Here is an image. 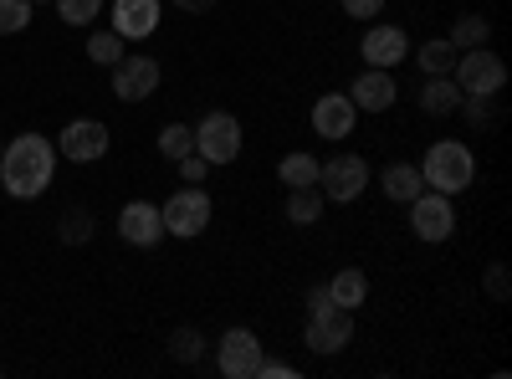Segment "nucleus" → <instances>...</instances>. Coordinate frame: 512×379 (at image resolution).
<instances>
[{
    "label": "nucleus",
    "mask_w": 512,
    "mask_h": 379,
    "mask_svg": "<svg viewBox=\"0 0 512 379\" xmlns=\"http://www.w3.org/2000/svg\"><path fill=\"white\" fill-rule=\"evenodd\" d=\"M52 175H57V144L47 134H16L6 139V149H0V185H6V195L16 200H36L52 190Z\"/></svg>",
    "instance_id": "1"
},
{
    "label": "nucleus",
    "mask_w": 512,
    "mask_h": 379,
    "mask_svg": "<svg viewBox=\"0 0 512 379\" xmlns=\"http://www.w3.org/2000/svg\"><path fill=\"white\" fill-rule=\"evenodd\" d=\"M420 180H425V190L461 195L466 185L477 180V154H472V144H461V139L431 144V149H425V159H420Z\"/></svg>",
    "instance_id": "2"
},
{
    "label": "nucleus",
    "mask_w": 512,
    "mask_h": 379,
    "mask_svg": "<svg viewBox=\"0 0 512 379\" xmlns=\"http://www.w3.org/2000/svg\"><path fill=\"white\" fill-rule=\"evenodd\" d=\"M451 77H456L461 98H497V93L507 88V62H502L492 47H472V52L456 57Z\"/></svg>",
    "instance_id": "3"
},
{
    "label": "nucleus",
    "mask_w": 512,
    "mask_h": 379,
    "mask_svg": "<svg viewBox=\"0 0 512 379\" xmlns=\"http://www.w3.org/2000/svg\"><path fill=\"white\" fill-rule=\"evenodd\" d=\"M159 216H164V236L195 241V236H205L210 216H216V205H210L205 185H185V190H175V195L159 205Z\"/></svg>",
    "instance_id": "4"
},
{
    "label": "nucleus",
    "mask_w": 512,
    "mask_h": 379,
    "mask_svg": "<svg viewBox=\"0 0 512 379\" xmlns=\"http://www.w3.org/2000/svg\"><path fill=\"white\" fill-rule=\"evenodd\" d=\"M369 180H374V175H369L364 154H333V159L318 164V190H323V200H333V205L359 200Z\"/></svg>",
    "instance_id": "5"
},
{
    "label": "nucleus",
    "mask_w": 512,
    "mask_h": 379,
    "mask_svg": "<svg viewBox=\"0 0 512 379\" xmlns=\"http://www.w3.org/2000/svg\"><path fill=\"white\" fill-rule=\"evenodd\" d=\"M410 231H415L420 241H431V246L451 241V236H456V205H451V195L420 190V195L410 200Z\"/></svg>",
    "instance_id": "6"
},
{
    "label": "nucleus",
    "mask_w": 512,
    "mask_h": 379,
    "mask_svg": "<svg viewBox=\"0 0 512 379\" xmlns=\"http://www.w3.org/2000/svg\"><path fill=\"white\" fill-rule=\"evenodd\" d=\"M195 154L205 159V164H236V154H241V123H236V113H205L200 118V129H195Z\"/></svg>",
    "instance_id": "7"
},
{
    "label": "nucleus",
    "mask_w": 512,
    "mask_h": 379,
    "mask_svg": "<svg viewBox=\"0 0 512 379\" xmlns=\"http://www.w3.org/2000/svg\"><path fill=\"white\" fill-rule=\"evenodd\" d=\"M303 344L323 359L344 354L354 344V313L349 308H323V313H308V328H303Z\"/></svg>",
    "instance_id": "8"
},
{
    "label": "nucleus",
    "mask_w": 512,
    "mask_h": 379,
    "mask_svg": "<svg viewBox=\"0 0 512 379\" xmlns=\"http://www.w3.org/2000/svg\"><path fill=\"white\" fill-rule=\"evenodd\" d=\"M262 339H256L251 328H226L221 344H216V369L226 379H256V369H262Z\"/></svg>",
    "instance_id": "9"
},
{
    "label": "nucleus",
    "mask_w": 512,
    "mask_h": 379,
    "mask_svg": "<svg viewBox=\"0 0 512 379\" xmlns=\"http://www.w3.org/2000/svg\"><path fill=\"white\" fill-rule=\"evenodd\" d=\"M159 82H164V72H159L154 57H128V52H123V57L113 62V98H118V103H144V98H154Z\"/></svg>",
    "instance_id": "10"
},
{
    "label": "nucleus",
    "mask_w": 512,
    "mask_h": 379,
    "mask_svg": "<svg viewBox=\"0 0 512 379\" xmlns=\"http://www.w3.org/2000/svg\"><path fill=\"white\" fill-rule=\"evenodd\" d=\"M108 144H113V134L103 129L98 118H72L67 129L57 134V154L72 159V164H98L108 154Z\"/></svg>",
    "instance_id": "11"
},
{
    "label": "nucleus",
    "mask_w": 512,
    "mask_h": 379,
    "mask_svg": "<svg viewBox=\"0 0 512 379\" xmlns=\"http://www.w3.org/2000/svg\"><path fill=\"white\" fill-rule=\"evenodd\" d=\"M354 123H359V108H354L349 93H323L313 103V134L318 139H349Z\"/></svg>",
    "instance_id": "12"
},
{
    "label": "nucleus",
    "mask_w": 512,
    "mask_h": 379,
    "mask_svg": "<svg viewBox=\"0 0 512 379\" xmlns=\"http://www.w3.org/2000/svg\"><path fill=\"white\" fill-rule=\"evenodd\" d=\"M118 236L128 246H159L164 241V216H159V205L149 200H128L118 210Z\"/></svg>",
    "instance_id": "13"
},
{
    "label": "nucleus",
    "mask_w": 512,
    "mask_h": 379,
    "mask_svg": "<svg viewBox=\"0 0 512 379\" xmlns=\"http://www.w3.org/2000/svg\"><path fill=\"white\" fill-rule=\"evenodd\" d=\"M410 57V36H405V26H384V21H374L369 31H364V62L369 67H400Z\"/></svg>",
    "instance_id": "14"
},
{
    "label": "nucleus",
    "mask_w": 512,
    "mask_h": 379,
    "mask_svg": "<svg viewBox=\"0 0 512 379\" xmlns=\"http://www.w3.org/2000/svg\"><path fill=\"white\" fill-rule=\"evenodd\" d=\"M159 16H164L159 0H113V31H118L123 41L154 36V31H159Z\"/></svg>",
    "instance_id": "15"
},
{
    "label": "nucleus",
    "mask_w": 512,
    "mask_h": 379,
    "mask_svg": "<svg viewBox=\"0 0 512 379\" xmlns=\"http://www.w3.org/2000/svg\"><path fill=\"white\" fill-rule=\"evenodd\" d=\"M349 98H354V108H359V113H384V108H390V103L400 98V88H395V77L384 72V67H369V72H359V77H354Z\"/></svg>",
    "instance_id": "16"
},
{
    "label": "nucleus",
    "mask_w": 512,
    "mask_h": 379,
    "mask_svg": "<svg viewBox=\"0 0 512 379\" xmlns=\"http://www.w3.org/2000/svg\"><path fill=\"white\" fill-rule=\"evenodd\" d=\"M461 108V88H456V77H425V88H420V113H431V118H451Z\"/></svg>",
    "instance_id": "17"
},
{
    "label": "nucleus",
    "mask_w": 512,
    "mask_h": 379,
    "mask_svg": "<svg viewBox=\"0 0 512 379\" xmlns=\"http://www.w3.org/2000/svg\"><path fill=\"white\" fill-rule=\"evenodd\" d=\"M328 298H333L338 308L359 313V308H364V298H369V277H364L359 267H344V272H333V282H328Z\"/></svg>",
    "instance_id": "18"
},
{
    "label": "nucleus",
    "mask_w": 512,
    "mask_h": 379,
    "mask_svg": "<svg viewBox=\"0 0 512 379\" xmlns=\"http://www.w3.org/2000/svg\"><path fill=\"white\" fill-rule=\"evenodd\" d=\"M379 185H384V195H390L395 205H410V200L425 190V180H420V164H390V170L379 175Z\"/></svg>",
    "instance_id": "19"
},
{
    "label": "nucleus",
    "mask_w": 512,
    "mask_h": 379,
    "mask_svg": "<svg viewBox=\"0 0 512 379\" xmlns=\"http://www.w3.org/2000/svg\"><path fill=\"white\" fill-rule=\"evenodd\" d=\"M456 47H451V41L446 36H436V41H425V47L415 52V67L425 72V77H451V67H456Z\"/></svg>",
    "instance_id": "20"
},
{
    "label": "nucleus",
    "mask_w": 512,
    "mask_h": 379,
    "mask_svg": "<svg viewBox=\"0 0 512 379\" xmlns=\"http://www.w3.org/2000/svg\"><path fill=\"white\" fill-rule=\"evenodd\" d=\"M323 190L318 185H308V190H287V221L292 226H313V221H323Z\"/></svg>",
    "instance_id": "21"
},
{
    "label": "nucleus",
    "mask_w": 512,
    "mask_h": 379,
    "mask_svg": "<svg viewBox=\"0 0 512 379\" xmlns=\"http://www.w3.org/2000/svg\"><path fill=\"white\" fill-rule=\"evenodd\" d=\"M277 180L287 185V190H308V185H318V159L313 154H287L282 164H277Z\"/></svg>",
    "instance_id": "22"
},
{
    "label": "nucleus",
    "mask_w": 512,
    "mask_h": 379,
    "mask_svg": "<svg viewBox=\"0 0 512 379\" xmlns=\"http://www.w3.org/2000/svg\"><path fill=\"white\" fill-rule=\"evenodd\" d=\"M451 47L456 52H472V47H487L492 41V21L487 16H456V26H451Z\"/></svg>",
    "instance_id": "23"
},
{
    "label": "nucleus",
    "mask_w": 512,
    "mask_h": 379,
    "mask_svg": "<svg viewBox=\"0 0 512 379\" xmlns=\"http://www.w3.org/2000/svg\"><path fill=\"white\" fill-rule=\"evenodd\" d=\"M57 236H62V246L93 241V210H88V205H67L62 216H57Z\"/></svg>",
    "instance_id": "24"
},
{
    "label": "nucleus",
    "mask_w": 512,
    "mask_h": 379,
    "mask_svg": "<svg viewBox=\"0 0 512 379\" xmlns=\"http://www.w3.org/2000/svg\"><path fill=\"white\" fill-rule=\"evenodd\" d=\"M169 359L175 364H200L205 359V333L200 328H175L169 333Z\"/></svg>",
    "instance_id": "25"
},
{
    "label": "nucleus",
    "mask_w": 512,
    "mask_h": 379,
    "mask_svg": "<svg viewBox=\"0 0 512 379\" xmlns=\"http://www.w3.org/2000/svg\"><path fill=\"white\" fill-rule=\"evenodd\" d=\"M123 52H128V41H123L118 31H93V36H88V57H93L98 67H113Z\"/></svg>",
    "instance_id": "26"
},
{
    "label": "nucleus",
    "mask_w": 512,
    "mask_h": 379,
    "mask_svg": "<svg viewBox=\"0 0 512 379\" xmlns=\"http://www.w3.org/2000/svg\"><path fill=\"white\" fill-rule=\"evenodd\" d=\"M190 149H195V129H190V123H164V129H159V154L164 159H180Z\"/></svg>",
    "instance_id": "27"
},
{
    "label": "nucleus",
    "mask_w": 512,
    "mask_h": 379,
    "mask_svg": "<svg viewBox=\"0 0 512 379\" xmlns=\"http://www.w3.org/2000/svg\"><path fill=\"white\" fill-rule=\"evenodd\" d=\"M52 6L67 26H93L103 16V0H52Z\"/></svg>",
    "instance_id": "28"
},
{
    "label": "nucleus",
    "mask_w": 512,
    "mask_h": 379,
    "mask_svg": "<svg viewBox=\"0 0 512 379\" xmlns=\"http://www.w3.org/2000/svg\"><path fill=\"white\" fill-rule=\"evenodd\" d=\"M31 26V0H0V36H16Z\"/></svg>",
    "instance_id": "29"
},
{
    "label": "nucleus",
    "mask_w": 512,
    "mask_h": 379,
    "mask_svg": "<svg viewBox=\"0 0 512 379\" xmlns=\"http://www.w3.org/2000/svg\"><path fill=\"white\" fill-rule=\"evenodd\" d=\"M482 287H487V298H492V303H512V277H507V267H502V262H492V267H487Z\"/></svg>",
    "instance_id": "30"
},
{
    "label": "nucleus",
    "mask_w": 512,
    "mask_h": 379,
    "mask_svg": "<svg viewBox=\"0 0 512 379\" xmlns=\"http://www.w3.org/2000/svg\"><path fill=\"white\" fill-rule=\"evenodd\" d=\"M175 170H180V180H185V185H200V180L210 175V164L190 149V154H180V159H175Z\"/></svg>",
    "instance_id": "31"
},
{
    "label": "nucleus",
    "mask_w": 512,
    "mask_h": 379,
    "mask_svg": "<svg viewBox=\"0 0 512 379\" xmlns=\"http://www.w3.org/2000/svg\"><path fill=\"white\" fill-rule=\"evenodd\" d=\"M456 113H466V123H472V129H482V123H492V98H461Z\"/></svg>",
    "instance_id": "32"
},
{
    "label": "nucleus",
    "mask_w": 512,
    "mask_h": 379,
    "mask_svg": "<svg viewBox=\"0 0 512 379\" xmlns=\"http://www.w3.org/2000/svg\"><path fill=\"white\" fill-rule=\"evenodd\" d=\"M384 11V0H344V16H354V21H374Z\"/></svg>",
    "instance_id": "33"
},
{
    "label": "nucleus",
    "mask_w": 512,
    "mask_h": 379,
    "mask_svg": "<svg viewBox=\"0 0 512 379\" xmlns=\"http://www.w3.org/2000/svg\"><path fill=\"white\" fill-rule=\"evenodd\" d=\"M256 379H297V369H292V364H282V359H262Z\"/></svg>",
    "instance_id": "34"
},
{
    "label": "nucleus",
    "mask_w": 512,
    "mask_h": 379,
    "mask_svg": "<svg viewBox=\"0 0 512 379\" xmlns=\"http://www.w3.org/2000/svg\"><path fill=\"white\" fill-rule=\"evenodd\" d=\"M323 308H338V303L328 298V287H313L308 292V313H323Z\"/></svg>",
    "instance_id": "35"
},
{
    "label": "nucleus",
    "mask_w": 512,
    "mask_h": 379,
    "mask_svg": "<svg viewBox=\"0 0 512 379\" xmlns=\"http://www.w3.org/2000/svg\"><path fill=\"white\" fill-rule=\"evenodd\" d=\"M180 11H190V16H205V11H216V0H175Z\"/></svg>",
    "instance_id": "36"
},
{
    "label": "nucleus",
    "mask_w": 512,
    "mask_h": 379,
    "mask_svg": "<svg viewBox=\"0 0 512 379\" xmlns=\"http://www.w3.org/2000/svg\"><path fill=\"white\" fill-rule=\"evenodd\" d=\"M31 6H41V0H31Z\"/></svg>",
    "instance_id": "37"
},
{
    "label": "nucleus",
    "mask_w": 512,
    "mask_h": 379,
    "mask_svg": "<svg viewBox=\"0 0 512 379\" xmlns=\"http://www.w3.org/2000/svg\"><path fill=\"white\" fill-rule=\"evenodd\" d=\"M0 149H6V139H0Z\"/></svg>",
    "instance_id": "38"
}]
</instances>
